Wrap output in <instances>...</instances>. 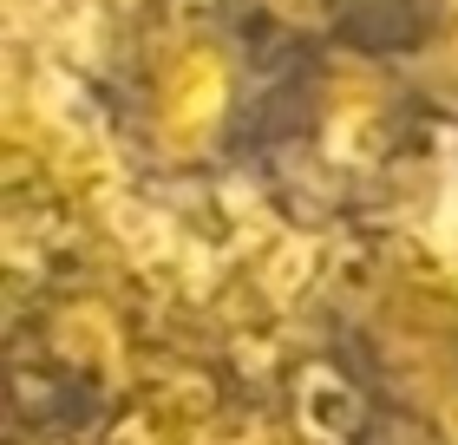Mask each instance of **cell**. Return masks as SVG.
I'll return each instance as SVG.
<instances>
[{
  "instance_id": "6da1fadb",
  "label": "cell",
  "mask_w": 458,
  "mask_h": 445,
  "mask_svg": "<svg viewBox=\"0 0 458 445\" xmlns=\"http://www.w3.org/2000/svg\"><path fill=\"white\" fill-rule=\"evenodd\" d=\"M157 86H164V92H157V124H164L171 138L203 144V138L223 132V112H229V73H223L216 47H191L171 73L157 79Z\"/></svg>"
}]
</instances>
